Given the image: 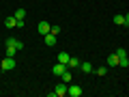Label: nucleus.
Segmentation results:
<instances>
[{
    "label": "nucleus",
    "instance_id": "nucleus-12",
    "mask_svg": "<svg viewBox=\"0 0 129 97\" xmlns=\"http://www.w3.org/2000/svg\"><path fill=\"white\" fill-rule=\"evenodd\" d=\"M69 58H71V54H67V52H60L58 54V63H62V65L69 63Z\"/></svg>",
    "mask_w": 129,
    "mask_h": 97
},
{
    "label": "nucleus",
    "instance_id": "nucleus-6",
    "mask_svg": "<svg viewBox=\"0 0 129 97\" xmlns=\"http://www.w3.org/2000/svg\"><path fill=\"white\" fill-rule=\"evenodd\" d=\"M118 60H120V56L114 52V54H110V56L106 58V65H108V67H116V65H118Z\"/></svg>",
    "mask_w": 129,
    "mask_h": 97
},
{
    "label": "nucleus",
    "instance_id": "nucleus-19",
    "mask_svg": "<svg viewBox=\"0 0 129 97\" xmlns=\"http://www.w3.org/2000/svg\"><path fill=\"white\" fill-rule=\"evenodd\" d=\"M116 54H118V56H127V50H125V47H118V50H116Z\"/></svg>",
    "mask_w": 129,
    "mask_h": 97
},
{
    "label": "nucleus",
    "instance_id": "nucleus-3",
    "mask_svg": "<svg viewBox=\"0 0 129 97\" xmlns=\"http://www.w3.org/2000/svg\"><path fill=\"white\" fill-rule=\"evenodd\" d=\"M7 47H15V50H24V43L22 41H19V39H13V37H9V39H7Z\"/></svg>",
    "mask_w": 129,
    "mask_h": 97
},
{
    "label": "nucleus",
    "instance_id": "nucleus-9",
    "mask_svg": "<svg viewBox=\"0 0 129 97\" xmlns=\"http://www.w3.org/2000/svg\"><path fill=\"white\" fill-rule=\"evenodd\" d=\"M5 26L7 28H17V17H15V15H9V17L5 19Z\"/></svg>",
    "mask_w": 129,
    "mask_h": 97
},
{
    "label": "nucleus",
    "instance_id": "nucleus-4",
    "mask_svg": "<svg viewBox=\"0 0 129 97\" xmlns=\"http://www.w3.org/2000/svg\"><path fill=\"white\" fill-rule=\"evenodd\" d=\"M67 95H71V97H80V95H82V86H78V84H69V88H67Z\"/></svg>",
    "mask_w": 129,
    "mask_h": 97
},
{
    "label": "nucleus",
    "instance_id": "nucleus-14",
    "mask_svg": "<svg viewBox=\"0 0 129 97\" xmlns=\"http://www.w3.org/2000/svg\"><path fill=\"white\" fill-rule=\"evenodd\" d=\"M114 22H116V26H125V15L116 13V15H114Z\"/></svg>",
    "mask_w": 129,
    "mask_h": 97
},
{
    "label": "nucleus",
    "instance_id": "nucleus-20",
    "mask_svg": "<svg viewBox=\"0 0 129 97\" xmlns=\"http://www.w3.org/2000/svg\"><path fill=\"white\" fill-rule=\"evenodd\" d=\"M52 32H54L56 37H58V35H60V26H52Z\"/></svg>",
    "mask_w": 129,
    "mask_h": 97
},
{
    "label": "nucleus",
    "instance_id": "nucleus-7",
    "mask_svg": "<svg viewBox=\"0 0 129 97\" xmlns=\"http://www.w3.org/2000/svg\"><path fill=\"white\" fill-rule=\"evenodd\" d=\"M43 41H45V45H47V47H52V45H56V41H58V39H56L54 32H47L45 37H43Z\"/></svg>",
    "mask_w": 129,
    "mask_h": 97
},
{
    "label": "nucleus",
    "instance_id": "nucleus-1",
    "mask_svg": "<svg viewBox=\"0 0 129 97\" xmlns=\"http://www.w3.org/2000/svg\"><path fill=\"white\" fill-rule=\"evenodd\" d=\"M2 69H5V71L15 69V58H13V56H5V58H2Z\"/></svg>",
    "mask_w": 129,
    "mask_h": 97
},
{
    "label": "nucleus",
    "instance_id": "nucleus-15",
    "mask_svg": "<svg viewBox=\"0 0 129 97\" xmlns=\"http://www.w3.org/2000/svg\"><path fill=\"white\" fill-rule=\"evenodd\" d=\"M92 74H97V76H106V74H108V65H103V67H97Z\"/></svg>",
    "mask_w": 129,
    "mask_h": 97
},
{
    "label": "nucleus",
    "instance_id": "nucleus-13",
    "mask_svg": "<svg viewBox=\"0 0 129 97\" xmlns=\"http://www.w3.org/2000/svg\"><path fill=\"white\" fill-rule=\"evenodd\" d=\"M60 78H62V82H64V84H71V80H73V76H71V74H69V71L64 69V74H62V76H60Z\"/></svg>",
    "mask_w": 129,
    "mask_h": 97
},
{
    "label": "nucleus",
    "instance_id": "nucleus-8",
    "mask_svg": "<svg viewBox=\"0 0 129 97\" xmlns=\"http://www.w3.org/2000/svg\"><path fill=\"white\" fill-rule=\"evenodd\" d=\"M64 69H67V65H62V63H56L54 67H52V74H54V76H62V74H64Z\"/></svg>",
    "mask_w": 129,
    "mask_h": 97
},
{
    "label": "nucleus",
    "instance_id": "nucleus-10",
    "mask_svg": "<svg viewBox=\"0 0 129 97\" xmlns=\"http://www.w3.org/2000/svg\"><path fill=\"white\" fill-rule=\"evenodd\" d=\"M80 63H82V60H80L78 56H71L69 63H67V67H71V69H80Z\"/></svg>",
    "mask_w": 129,
    "mask_h": 97
},
{
    "label": "nucleus",
    "instance_id": "nucleus-5",
    "mask_svg": "<svg viewBox=\"0 0 129 97\" xmlns=\"http://www.w3.org/2000/svg\"><path fill=\"white\" fill-rule=\"evenodd\" d=\"M67 88H69V84H56V88H54V93H56V97H64L67 95Z\"/></svg>",
    "mask_w": 129,
    "mask_h": 97
},
{
    "label": "nucleus",
    "instance_id": "nucleus-17",
    "mask_svg": "<svg viewBox=\"0 0 129 97\" xmlns=\"http://www.w3.org/2000/svg\"><path fill=\"white\" fill-rule=\"evenodd\" d=\"M118 65H120V67H129V58H127V56H120Z\"/></svg>",
    "mask_w": 129,
    "mask_h": 97
},
{
    "label": "nucleus",
    "instance_id": "nucleus-16",
    "mask_svg": "<svg viewBox=\"0 0 129 97\" xmlns=\"http://www.w3.org/2000/svg\"><path fill=\"white\" fill-rule=\"evenodd\" d=\"M15 17L17 19H26V9H15Z\"/></svg>",
    "mask_w": 129,
    "mask_h": 97
},
{
    "label": "nucleus",
    "instance_id": "nucleus-18",
    "mask_svg": "<svg viewBox=\"0 0 129 97\" xmlns=\"http://www.w3.org/2000/svg\"><path fill=\"white\" fill-rule=\"evenodd\" d=\"M15 52H17L15 47H7V56H15Z\"/></svg>",
    "mask_w": 129,
    "mask_h": 97
},
{
    "label": "nucleus",
    "instance_id": "nucleus-21",
    "mask_svg": "<svg viewBox=\"0 0 129 97\" xmlns=\"http://www.w3.org/2000/svg\"><path fill=\"white\" fill-rule=\"evenodd\" d=\"M125 26H129V13H125Z\"/></svg>",
    "mask_w": 129,
    "mask_h": 97
},
{
    "label": "nucleus",
    "instance_id": "nucleus-2",
    "mask_svg": "<svg viewBox=\"0 0 129 97\" xmlns=\"http://www.w3.org/2000/svg\"><path fill=\"white\" fill-rule=\"evenodd\" d=\"M37 30H39V35L45 37L47 32H52V24H50V22H39V24H37Z\"/></svg>",
    "mask_w": 129,
    "mask_h": 97
},
{
    "label": "nucleus",
    "instance_id": "nucleus-11",
    "mask_svg": "<svg viewBox=\"0 0 129 97\" xmlns=\"http://www.w3.org/2000/svg\"><path fill=\"white\" fill-rule=\"evenodd\" d=\"M80 69H82L84 74H92V71H95V67H92V65L86 60V63H80Z\"/></svg>",
    "mask_w": 129,
    "mask_h": 97
}]
</instances>
